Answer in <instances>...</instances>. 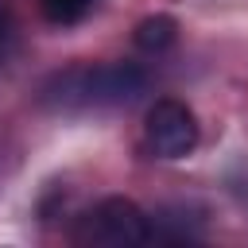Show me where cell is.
I'll use <instances>...</instances> for the list:
<instances>
[{
    "label": "cell",
    "mask_w": 248,
    "mask_h": 248,
    "mask_svg": "<svg viewBox=\"0 0 248 248\" xmlns=\"http://www.w3.org/2000/svg\"><path fill=\"white\" fill-rule=\"evenodd\" d=\"M147 236H151V221L132 198L97 202L89 213H81L74 229V240L93 248H128V244H143Z\"/></svg>",
    "instance_id": "cell-1"
},
{
    "label": "cell",
    "mask_w": 248,
    "mask_h": 248,
    "mask_svg": "<svg viewBox=\"0 0 248 248\" xmlns=\"http://www.w3.org/2000/svg\"><path fill=\"white\" fill-rule=\"evenodd\" d=\"M62 85V101H78V105H132L147 78L132 66V62H112V66H97V70H70L58 78Z\"/></svg>",
    "instance_id": "cell-2"
},
{
    "label": "cell",
    "mask_w": 248,
    "mask_h": 248,
    "mask_svg": "<svg viewBox=\"0 0 248 248\" xmlns=\"http://www.w3.org/2000/svg\"><path fill=\"white\" fill-rule=\"evenodd\" d=\"M147 143L159 159H182L198 147V120L182 101H155L147 112Z\"/></svg>",
    "instance_id": "cell-3"
},
{
    "label": "cell",
    "mask_w": 248,
    "mask_h": 248,
    "mask_svg": "<svg viewBox=\"0 0 248 248\" xmlns=\"http://www.w3.org/2000/svg\"><path fill=\"white\" fill-rule=\"evenodd\" d=\"M174 39H178V23H174L170 16H147V19L136 27V46L147 50V54H163Z\"/></svg>",
    "instance_id": "cell-4"
},
{
    "label": "cell",
    "mask_w": 248,
    "mask_h": 248,
    "mask_svg": "<svg viewBox=\"0 0 248 248\" xmlns=\"http://www.w3.org/2000/svg\"><path fill=\"white\" fill-rule=\"evenodd\" d=\"M39 4H43L50 23H78L93 8V0H39Z\"/></svg>",
    "instance_id": "cell-5"
},
{
    "label": "cell",
    "mask_w": 248,
    "mask_h": 248,
    "mask_svg": "<svg viewBox=\"0 0 248 248\" xmlns=\"http://www.w3.org/2000/svg\"><path fill=\"white\" fill-rule=\"evenodd\" d=\"M4 39H8V8L0 0V46H4Z\"/></svg>",
    "instance_id": "cell-6"
}]
</instances>
